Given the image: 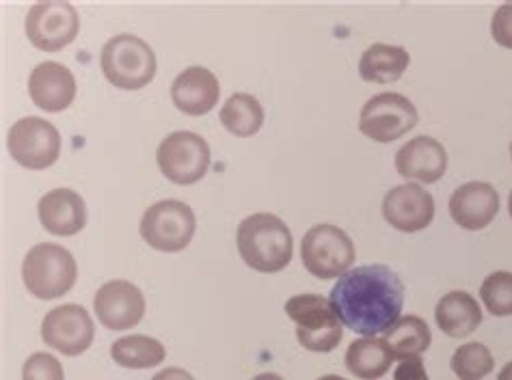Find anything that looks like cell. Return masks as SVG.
I'll return each mask as SVG.
<instances>
[{
    "instance_id": "36",
    "label": "cell",
    "mask_w": 512,
    "mask_h": 380,
    "mask_svg": "<svg viewBox=\"0 0 512 380\" xmlns=\"http://www.w3.org/2000/svg\"><path fill=\"white\" fill-rule=\"evenodd\" d=\"M510 156H512V145H510Z\"/></svg>"
},
{
    "instance_id": "11",
    "label": "cell",
    "mask_w": 512,
    "mask_h": 380,
    "mask_svg": "<svg viewBox=\"0 0 512 380\" xmlns=\"http://www.w3.org/2000/svg\"><path fill=\"white\" fill-rule=\"evenodd\" d=\"M24 31L35 48L57 52L70 46L76 39L80 31L78 11L74 5L63 3V0L35 3L26 13Z\"/></svg>"
},
{
    "instance_id": "19",
    "label": "cell",
    "mask_w": 512,
    "mask_h": 380,
    "mask_svg": "<svg viewBox=\"0 0 512 380\" xmlns=\"http://www.w3.org/2000/svg\"><path fill=\"white\" fill-rule=\"evenodd\" d=\"M37 214L46 232L55 236H74L87 223L85 199L70 188L48 190L37 203Z\"/></svg>"
},
{
    "instance_id": "23",
    "label": "cell",
    "mask_w": 512,
    "mask_h": 380,
    "mask_svg": "<svg viewBox=\"0 0 512 380\" xmlns=\"http://www.w3.org/2000/svg\"><path fill=\"white\" fill-rule=\"evenodd\" d=\"M111 357L121 368L147 370L156 368L167 357L165 346L154 337L147 335H128L121 337L111 346Z\"/></svg>"
},
{
    "instance_id": "25",
    "label": "cell",
    "mask_w": 512,
    "mask_h": 380,
    "mask_svg": "<svg viewBox=\"0 0 512 380\" xmlns=\"http://www.w3.org/2000/svg\"><path fill=\"white\" fill-rule=\"evenodd\" d=\"M385 342L392 348L394 357H420L422 352L430 348L433 335H430L428 324L420 316H404L398 318L392 329L385 331Z\"/></svg>"
},
{
    "instance_id": "22",
    "label": "cell",
    "mask_w": 512,
    "mask_h": 380,
    "mask_svg": "<svg viewBox=\"0 0 512 380\" xmlns=\"http://www.w3.org/2000/svg\"><path fill=\"white\" fill-rule=\"evenodd\" d=\"M411 63V54L402 46H389V44H372L366 52L361 54L359 61V74L368 83H396V80L407 72Z\"/></svg>"
},
{
    "instance_id": "16",
    "label": "cell",
    "mask_w": 512,
    "mask_h": 380,
    "mask_svg": "<svg viewBox=\"0 0 512 380\" xmlns=\"http://www.w3.org/2000/svg\"><path fill=\"white\" fill-rule=\"evenodd\" d=\"M219 78L204 65H191L175 76L171 85V100L178 111L186 115H206L219 102Z\"/></svg>"
},
{
    "instance_id": "27",
    "label": "cell",
    "mask_w": 512,
    "mask_h": 380,
    "mask_svg": "<svg viewBox=\"0 0 512 380\" xmlns=\"http://www.w3.org/2000/svg\"><path fill=\"white\" fill-rule=\"evenodd\" d=\"M480 298L493 316H512V273L495 270L480 285Z\"/></svg>"
},
{
    "instance_id": "20",
    "label": "cell",
    "mask_w": 512,
    "mask_h": 380,
    "mask_svg": "<svg viewBox=\"0 0 512 380\" xmlns=\"http://www.w3.org/2000/svg\"><path fill=\"white\" fill-rule=\"evenodd\" d=\"M437 327L448 337L463 339L474 333L482 322V309L478 301L467 292H450L441 298L435 309Z\"/></svg>"
},
{
    "instance_id": "4",
    "label": "cell",
    "mask_w": 512,
    "mask_h": 380,
    "mask_svg": "<svg viewBox=\"0 0 512 380\" xmlns=\"http://www.w3.org/2000/svg\"><path fill=\"white\" fill-rule=\"evenodd\" d=\"M100 65L106 80L126 91L150 85L158 67L152 46L132 33L111 37L102 48Z\"/></svg>"
},
{
    "instance_id": "34",
    "label": "cell",
    "mask_w": 512,
    "mask_h": 380,
    "mask_svg": "<svg viewBox=\"0 0 512 380\" xmlns=\"http://www.w3.org/2000/svg\"><path fill=\"white\" fill-rule=\"evenodd\" d=\"M318 380H346V378H342L338 374H327V376H320Z\"/></svg>"
},
{
    "instance_id": "15",
    "label": "cell",
    "mask_w": 512,
    "mask_h": 380,
    "mask_svg": "<svg viewBox=\"0 0 512 380\" xmlns=\"http://www.w3.org/2000/svg\"><path fill=\"white\" fill-rule=\"evenodd\" d=\"M500 212V195L489 182H467L450 197V214L456 225L469 232L487 227Z\"/></svg>"
},
{
    "instance_id": "7",
    "label": "cell",
    "mask_w": 512,
    "mask_h": 380,
    "mask_svg": "<svg viewBox=\"0 0 512 380\" xmlns=\"http://www.w3.org/2000/svg\"><path fill=\"white\" fill-rule=\"evenodd\" d=\"M195 212L184 201L163 199L145 210L139 232L156 251L178 253L191 244L195 236Z\"/></svg>"
},
{
    "instance_id": "28",
    "label": "cell",
    "mask_w": 512,
    "mask_h": 380,
    "mask_svg": "<svg viewBox=\"0 0 512 380\" xmlns=\"http://www.w3.org/2000/svg\"><path fill=\"white\" fill-rule=\"evenodd\" d=\"M22 380H65V372L55 355L35 352V355H31L24 363Z\"/></svg>"
},
{
    "instance_id": "8",
    "label": "cell",
    "mask_w": 512,
    "mask_h": 380,
    "mask_svg": "<svg viewBox=\"0 0 512 380\" xmlns=\"http://www.w3.org/2000/svg\"><path fill=\"white\" fill-rule=\"evenodd\" d=\"M158 167L173 184H195L208 173L210 147L199 134L178 130L160 141L156 149Z\"/></svg>"
},
{
    "instance_id": "14",
    "label": "cell",
    "mask_w": 512,
    "mask_h": 380,
    "mask_svg": "<svg viewBox=\"0 0 512 380\" xmlns=\"http://www.w3.org/2000/svg\"><path fill=\"white\" fill-rule=\"evenodd\" d=\"M383 216L398 232H422L435 219V199L420 184H400L385 195Z\"/></svg>"
},
{
    "instance_id": "2",
    "label": "cell",
    "mask_w": 512,
    "mask_h": 380,
    "mask_svg": "<svg viewBox=\"0 0 512 380\" xmlns=\"http://www.w3.org/2000/svg\"><path fill=\"white\" fill-rule=\"evenodd\" d=\"M238 253L258 273H279L292 262V234L275 214L258 212L238 225Z\"/></svg>"
},
{
    "instance_id": "3",
    "label": "cell",
    "mask_w": 512,
    "mask_h": 380,
    "mask_svg": "<svg viewBox=\"0 0 512 380\" xmlns=\"http://www.w3.org/2000/svg\"><path fill=\"white\" fill-rule=\"evenodd\" d=\"M78 266L74 255L61 244L42 242L26 253L22 262V281L29 294L39 301H52L74 288Z\"/></svg>"
},
{
    "instance_id": "24",
    "label": "cell",
    "mask_w": 512,
    "mask_h": 380,
    "mask_svg": "<svg viewBox=\"0 0 512 380\" xmlns=\"http://www.w3.org/2000/svg\"><path fill=\"white\" fill-rule=\"evenodd\" d=\"M221 121L234 137H253L264 124V108L255 95L234 93L221 108Z\"/></svg>"
},
{
    "instance_id": "21",
    "label": "cell",
    "mask_w": 512,
    "mask_h": 380,
    "mask_svg": "<svg viewBox=\"0 0 512 380\" xmlns=\"http://www.w3.org/2000/svg\"><path fill=\"white\" fill-rule=\"evenodd\" d=\"M394 359L392 348L379 337L355 339L346 350V368L359 380H379L392 368Z\"/></svg>"
},
{
    "instance_id": "6",
    "label": "cell",
    "mask_w": 512,
    "mask_h": 380,
    "mask_svg": "<svg viewBox=\"0 0 512 380\" xmlns=\"http://www.w3.org/2000/svg\"><path fill=\"white\" fill-rule=\"evenodd\" d=\"M301 257L316 279H340L355 262V244L338 225L320 223L303 236Z\"/></svg>"
},
{
    "instance_id": "32",
    "label": "cell",
    "mask_w": 512,
    "mask_h": 380,
    "mask_svg": "<svg viewBox=\"0 0 512 380\" xmlns=\"http://www.w3.org/2000/svg\"><path fill=\"white\" fill-rule=\"evenodd\" d=\"M497 380H512V361L504 365V368H502V372H500V374H497Z\"/></svg>"
},
{
    "instance_id": "17",
    "label": "cell",
    "mask_w": 512,
    "mask_h": 380,
    "mask_svg": "<svg viewBox=\"0 0 512 380\" xmlns=\"http://www.w3.org/2000/svg\"><path fill=\"white\" fill-rule=\"evenodd\" d=\"M396 169L404 180L433 184L446 175L448 152L437 139L422 134L398 149Z\"/></svg>"
},
{
    "instance_id": "31",
    "label": "cell",
    "mask_w": 512,
    "mask_h": 380,
    "mask_svg": "<svg viewBox=\"0 0 512 380\" xmlns=\"http://www.w3.org/2000/svg\"><path fill=\"white\" fill-rule=\"evenodd\" d=\"M152 380H195V378L182 368H167L163 372H158Z\"/></svg>"
},
{
    "instance_id": "35",
    "label": "cell",
    "mask_w": 512,
    "mask_h": 380,
    "mask_svg": "<svg viewBox=\"0 0 512 380\" xmlns=\"http://www.w3.org/2000/svg\"><path fill=\"white\" fill-rule=\"evenodd\" d=\"M508 212L512 216V190H510V197H508Z\"/></svg>"
},
{
    "instance_id": "1",
    "label": "cell",
    "mask_w": 512,
    "mask_h": 380,
    "mask_svg": "<svg viewBox=\"0 0 512 380\" xmlns=\"http://www.w3.org/2000/svg\"><path fill=\"white\" fill-rule=\"evenodd\" d=\"M329 303L335 316L357 335L376 337L392 329L404 305V283L385 264H368L344 273Z\"/></svg>"
},
{
    "instance_id": "10",
    "label": "cell",
    "mask_w": 512,
    "mask_h": 380,
    "mask_svg": "<svg viewBox=\"0 0 512 380\" xmlns=\"http://www.w3.org/2000/svg\"><path fill=\"white\" fill-rule=\"evenodd\" d=\"M9 154L18 165L42 171L55 165L61 154V134L42 117H22L9 130Z\"/></svg>"
},
{
    "instance_id": "12",
    "label": "cell",
    "mask_w": 512,
    "mask_h": 380,
    "mask_svg": "<svg viewBox=\"0 0 512 380\" xmlns=\"http://www.w3.org/2000/svg\"><path fill=\"white\" fill-rule=\"evenodd\" d=\"M96 327L89 311L80 305H61L50 309L42 322V339L67 357H78L93 344Z\"/></svg>"
},
{
    "instance_id": "26",
    "label": "cell",
    "mask_w": 512,
    "mask_h": 380,
    "mask_svg": "<svg viewBox=\"0 0 512 380\" xmlns=\"http://www.w3.org/2000/svg\"><path fill=\"white\" fill-rule=\"evenodd\" d=\"M450 363L452 372L458 376V380H482L495 368L491 350L480 342H469L461 348H456Z\"/></svg>"
},
{
    "instance_id": "18",
    "label": "cell",
    "mask_w": 512,
    "mask_h": 380,
    "mask_svg": "<svg viewBox=\"0 0 512 380\" xmlns=\"http://www.w3.org/2000/svg\"><path fill=\"white\" fill-rule=\"evenodd\" d=\"M29 93L42 111L61 113L76 98V78L63 63L44 61L29 76Z\"/></svg>"
},
{
    "instance_id": "30",
    "label": "cell",
    "mask_w": 512,
    "mask_h": 380,
    "mask_svg": "<svg viewBox=\"0 0 512 380\" xmlns=\"http://www.w3.org/2000/svg\"><path fill=\"white\" fill-rule=\"evenodd\" d=\"M394 380H430L420 357H404L400 359L394 372Z\"/></svg>"
},
{
    "instance_id": "9",
    "label": "cell",
    "mask_w": 512,
    "mask_h": 380,
    "mask_svg": "<svg viewBox=\"0 0 512 380\" xmlns=\"http://www.w3.org/2000/svg\"><path fill=\"white\" fill-rule=\"evenodd\" d=\"M417 124L415 104L402 93L385 91L363 104L359 115V130L376 143H392L404 137Z\"/></svg>"
},
{
    "instance_id": "33",
    "label": "cell",
    "mask_w": 512,
    "mask_h": 380,
    "mask_svg": "<svg viewBox=\"0 0 512 380\" xmlns=\"http://www.w3.org/2000/svg\"><path fill=\"white\" fill-rule=\"evenodd\" d=\"M253 380H284V378H281L279 374H273V372H264L260 376H255Z\"/></svg>"
},
{
    "instance_id": "29",
    "label": "cell",
    "mask_w": 512,
    "mask_h": 380,
    "mask_svg": "<svg viewBox=\"0 0 512 380\" xmlns=\"http://www.w3.org/2000/svg\"><path fill=\"white\" fill-rule=\"evenodd\" d=\"M491 35L497 44L512 50V3L495 9L491 20Z\"/></svg>"
},
{
    "instance_id": "13",
    "label": "cell",
    "mask_w": 512,
    "mask_h": 380,
    "mask_svg": "<svg viewBox=\"0 0 512 380\" xmlns=\"http://www.w3.org/2000/svg\"><path fill=\"white\" fill-rule=\"evenodd\" d=\"M93 309L109 331H128L137 327L145 316V296L134 283L115 279L98 290Z\"/></svg>"
},
{
    "instance_id": "5",
    "label": "cell",
    "mask_w": 512,
    "mask_h": 380,
    "mask_svg": "<svg viewBox=\"0 0 512 380\" xmlns=\"http://www.w3.org/2000/svg\"><path fill=\"white\" fill-rule=\"evenodd\" d=\"M286 314L296 322V339L305 350L331 352L342 342V322L325 296L296 294L288 298Z\"/></svg>"
}]
</instances>
